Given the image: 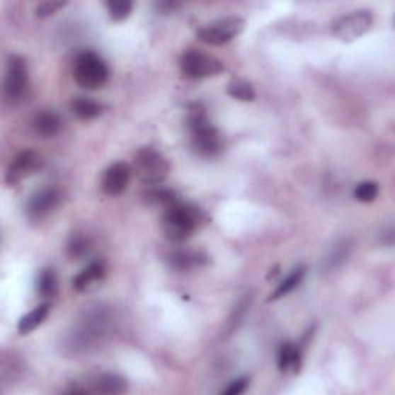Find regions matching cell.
Returning a JSON list of instances; mask_svg holds the SVG:
<instances>
[{
	"instance_id": "obj_28",
	"label": "cell",
	"mask_w": 395,
	"mask_h": 395,
	"mask_svg": "<svg viewBox=\"0 0 395 395\" xmlns=\"http://www.w3.org/2000/svg\"><path fill=\"white\" fill-rule=\"evenodd\" d=\"M67 5V2H57V0H47V2H42L40 5H38L36 8V16L45 19V17H50L56 14L59 10Z\"/></svg>"
},
{
	"instance_id": "obj_15",
	"label": "cell",
	"mask_w": 395,
	"mask_h": 395,
	"mask_svg": "<svg viewBox=\"0 0 395 395\" xmlns=\"http://www.w3.org/2000/svg\"><path fill=\"white\" fill-rule=\"evenodd\" d=\"M33 130L42 137H53L62 130V119L51 110H42L33 118Z\"/></svg>"
},
{
	"instance_id": "obj_26",
	"label": "cell",
	"mask_w": 395,
	"mask_h": 395,
	"mask_svg": "<svg viewBox=\"0 0 395 395\" xmlns=\"http://www.w3.org/2000/svg\"><path fill=\"white\" fill-rule=\"evenodd\" d=\"M379 190L380 188L377 183L365 181L355 187L354 196H355V200L360 202H372V201H375V198L379 196Z\"/></svg>"
},
{
	"instance_id": "obj_10",
	"label": "cell",
	"mask_w": 395,
	"mask_h": 395,
	"mask_svg": "<svg viewBox=\"0 0 395 395\" xmlns=\"http://www.w3.org/2000/svg\"><path fill=\"white\" fill-rule=\"evenodd\" d=\"M61 202V193L55 187H44L34 192L27 202V214L31 221L45 219Z\"/></svg>"
},
{
	"instance_id": "obj_9",
	"label": "cell",
	"mask_w": 395,
	"mask_h": 395,
	"mask_svg": "<svg viewBox=\"0 0 395 395\" xmlns=\"http://www.w3.org/2000/svg\"><path fill=\"white\" fill-rule=\"evenodd\" d=\"M28 88V68L21 56H11L6 65L4 93L5 99L11 104L19 102Z\"/></svg>"
},
{
	"instance_id": "obj_8",
	"label": "cell",
	"mask_w": 395,
	"mask_h": 395,
	"mask_svg": "<svg viewBox=\"0 0 395 395\" xmlns=\"http://www.w3.org/2000/svg\"><path fill=\"white\" fill-rule=\"evenodd\" d=\"M244 30L241 17H224L198 31V39L207 45H224Z\"/></svg>"
},
{
	"instance_id": "obj_2",
	"label": "cell",
	"mask_w": 395,
	"mask_h": 395,
	"mask_svg": "<svg viewBox=\"0 0 395 395\" xmlns=\"http://www.w3.org/2000/svg\"><path fill=\"white\" fill-rule=\"evenodd\" d=\"M188 111H190L188 113V128L192 133L193 149L201 156H217L222 150L221 133L209 122L202 105L193 104Z\"/></svg>"
},
{
	"instance_id": "obj_24",
	"label": "cell",
	"mask_w": 395,
	"mask_h": 395,
	"mask_svg": "<svg viewBox=\"0 0 395 395\" xmlns=\"http://www.w3.org/2000/svg\"><path fill=\"white\" fill-rule=\"evenodd\" d=\"M145 200H147L150 204H156V205H164V207H170V205H173L175 202H178V196L173 190H170V188H151L147 193L144 195Z\"/></svg>"
},
{
	"instance_id": "obj_20",
	"label": "cell",
	"mask_w": 395,
	"mask_h": 395,
	"mask_svg": "<svg viewBox=\"0 0 395 395\" xmlns=\"http://www.w3.org/2000/svg\"><path fill=\"white\" fill-rule=\"evenodd\" d=\"M71 110L77 118L82 119V121H90V119L101 116L102 111H104V107H102L99 102L91 101L88 98H77L73 101Z\"/></svg>"
},
{
	"instance_id": "obj_7",
	"label": "cell",
	"mask_w": 395,
	"mask_h": 395,
	"mask_svg": "<svg viewBox=\"0 0 395 395\" xmlns=\"http://www.w3.org/2000/svg\"><path fill=\"white\" fill-rule=\"evenodd\" d=\"M179 67H181V73L187 79H205V77L218 76L224 70V65L219 59L201 53L198 50L185 51Z\"/></svg>"
},
{
	"instance_id": "obj_29",
	"label": "cell",
	"mask_w": 395,
	"mask_h": 395,
	"mask_svg": "<svg viewBox=\"0 0 395 395\" xmlns=\"http://www.w3.org/2000/svg\"><path fill=\"white\" fill-rule=\"evenodd\" d=\"M248 388V379L247 377H241V379H236L235 382H231L227 388L224 389V394L227 395H239L246 392V389Z\"/></svg>"
},
{
	"instance_id": "obj_13",
	"label": "cell",
	"mask_w": 395,
	"mask_h": 395,
	"mask_svg": "<svg viewBox=\"0 0 395 395\" xmlns=\"http://www.w3.org/2000/svg\"><path fill=\"white\" fill-rule=\"evenodd\" d=\"M127 389V382L121 375L116 374H102L94 377L85 384L84 388L73 389V394H88V392H99V394H122Z\"/></svg>"
},
{
	"instance_id": "obj_14",
	"label": "cell",
	"mask_w": 395,
	"mask_h": 395,
	"mask_svg": "<svg viewBox=\"0 0 395 395\" xmlns=\"http://www.w3.org/2000/svg\"><path fill=\"white\" fill-rule=\"evenodd\" d=\"M105 277V268L102 261H93L81 273H77L73 278V287L77 292L91 290L98 282Z\"/></svg>"
},
{
	"instance_id": "obj_5",
	"label": "cell",
	"mask_w": 395,
	"mask_h": 395,
	"mask_svg": "<svg viewBox=\"0 0 395 395\" xmlns=\"http://www.w3.org/2000/svg\"><path fill=\"white\" fill-rule=\"evenodd\" d=\"M134 171L141 183L158 185L168 176L170 164L159 151L151 147H144L134 154Z\"/></svg>"
},
{
	"instance_id": "obj_1",
	"label": "cell",
	"mask_w": 395,
	"mask_h": 395,
	"mask_svg": "<svg viewBox=\"0 0 395 395\" xmlns=\"http://www.w3.org/2000/svg\"><path fill=\"white\" fill-rule=\"evenodd\" d=\"M108 326L110 315L105 307L99 304L88 307L70 335V346L74 350L81 352L88 350L90 348H96V345H99L107 335Z\"/></svg>"
},
{
	"instance_id": "obj_23",
	"label": "cell",
	"mask_w": 395,
	"mask_h": 395,
	"mask_svg": "<svg viewBox=\"0 0 395 395\" xmlns=\"http://www.w3.org/2000/svg\"><path fill=\"white\" fill-rule=\"evenodd\" d=\"M227 93H229V96H231L236 101H241V102H252V101H255V96H256L252 85L246 81H239V79L231 81L227 85Z\"/></svg>"
},
{
	"instance_id": "obj_27",
	"label": "cell",
	"mask_w": 395,
	"mask_h": 395,
	"mask_svg": "<svg viewBox=\"0 0 395 395\" xmlns=\"http://www.w3.org/2000/svg\"><path fill=\"white\" fill-rule=\"evenodd\" d=\"M349 251H350V247H349L348 243H343V244L335 246L333 251L328 256V260H326V268H328L329 270L340 268V265L345 263V260L348 258Z\"/></svg>"
},
{
	"instance_id": "obj_22",
	"label": "cell",
	"mask_w": 395,
	"mask_h": 395,
	"mask_svg": "<svg viewBox=\"0 0 395 395\" xmlns=\"http://www.w3.org/2000/svg\"><path fill=\"white\" fill-rule=\"evenodd\" d=\"M57 290V280L53 269L40 270L38 277V292L42 298H51L56 295Z\"/></svg>"
},
{
	"instance_id": "obj_3",
	"label": "cell",
	"mask_w": 395,
	"mask_h": 395,
	"mask_svg": "<svg viewBox=\"0 0 395 395\" xmlns=\"http://www.w3.org/2000/svg\"><path fill=\"white\" fill-rule=\"evenodd\" d=\"M200 213L198 209L190 204H184L181 201L166 209L164 218H162V230L171 241H184L190 236L198 227Z\"/></svg>"
},
{
	"instance_id": "obj_6",
	"label": "cell",
	"mask_w": 395,
	"mask_h": 395,
	"mask_svg": "<svg viewBox=\"0 0 395 395\" xmlns=\"http://www.w3.org/2000/svg\"><path fill=\"white\" fill-rule=\"evenodd\" d=\"M372 14L367 10H357L338 17L332 23V34L338 40L349 44L366 34L372 27Z\"/></svg>"
},
{
	"instance_id": "obj_21",
	"label": "cell",
	"mask_w": 395,
	"mask_h": 395,
	"mask_svg": "<svg viewBox=\"0 0 395 395\" xmlns=\"http://www.w3.org/2000/svg\"><path fill=\"white\" fill-rule=\"evenodd\" d=\"M91 251V241L88 236L81 235V234H76L70 238V241H68L67 246V252L68 255L71 256L73 260H82L87 256Z\"/></svg>"
},
{
	"instance_id": "obj_11",
	"label": "cell",
	"mask_w": 395,
	"mask_h": 395,
	"mask_svg": "<svg viewBox=\"0 0 395 395\" xmlns=\"http://www.w3.org/2000/svg\"><path fill=\"white\" fill-rule=\"evenodd\" d=\"M44 161H42L40 154L36 151H23L19 156H16V159L11 162L10 167L6 171V184L16 185L19 184L22 179L28 178L31 175L36 173L38 170H40Z\"/></svg>"
},
{
	"instance_id": "obj_17",
	"label": "cell",
	"mask_w": 395,
	"mask_h": 395,
	"mask_svg": "<svg viewBox=\"0 0 395 395\" xmlns=\"http://www.w3.org/2000/svg\"><path fill=\"white\" fill-rule=\"evenodd\" d=\"M207 256L201 252H188V251H176L168 256V263L171 268L179 272H185L193 269L195 265L207 263Z\"/></svg>"
},
{
	"instance_id": "obj_16",
	"label": "cell",
	"mask_w": 395,
	"mask_h": 395,
	"mask_svg": "<svg viewBox=\"0 0 395 395\" xmlns=\"http://www.w3.org/2000/svg\"><path fill=\"white\" fill-rule=\"evenodd\" d=\"M302 366V348L295 343H285L278 352V367L280 371H294L298 372Z\"/></svg>"
},
{
	"instance_id": "obj_4",
	"label": "cell",
	"mask_w": 395,
	"mask_h": 395,
	"mask_svg": "<svg viewBox=\"0 0 395 395\" xmlns=\"http://www.w3.org/2000/svg\"><path fill=\"white\" fill-rule=\"evenodd\" d=\"M74 81L84 90H98L108 81V68L96 53L85 51L76 59Z\"/></svg>"
},
{
	"instance_id": "obj_19",
	"label": "cell",
	"mask_w": 395,
	"mask_h": 395,
	"mask_svg": "<svg viewBox=\"0 0 395 395\" xmlns=\"http://www.w3.org/2000/svg\"><path fill=\"white\" fill-rule=\"evenodd\" d=\"M304 275H306V268H304V265H297V268L292 270L287 275V277L280 282L278 287L273 290V294H270L269 302H277V299H280L282 297H286L287 294H290L292 290H295L299 286V282L303 281Z\"/></svg>"
},
{
	"instance_id": "obj_30",
	"label": "cell",
	"mask_w": 395,
	"mask_h": 395,
	"mask_svg": "<svg viewBox=\"0 0 395 395\" xmlns=\"http://www.w3.org/2000/svg\"><path fill=\"white\" fill-rule=\"evenodd\" d=\"M154 6H156L161 13H171V11L176 10V8L179 6V4L168 2V0H166V2H158Z\"/></svg>"
},
{
	"instance_id": "obj_12",
	"label": "cell",
	"mask_w": 395,
	"mask_h": 395,
	"mask_svg": "<svg viewBox=\"0 0 395 395\" xmlns=\"http://www.w3.org/2000/svg\"><path fill=\"white\" fill-rule=\"evenodd\" d=\"M132 168L125 162H115L111 164L102 176V192L108 196H118L127 190L128 184H130Z\"/></svg>"
},
{
	"instance_id": "obj_18",
	"label": "cell",
	"mask_w": 395,
	"mask_h": 395,
	"mask_svg": "<svg viewBox=\"0 0 395 395\" xmlns=\"http://www.w3.org/2000/svg\"><path fill=\"white\" fill-rule=\"evenodd\" d=\"M48 312H50V303H42V304L36 306L31 312H28L27 315H23L22 319L19 320V324H17V331H19L21 335H28L30 332H33L34 329H38L39 326L44 323Z\"/></svg>"
},
{
	"instance_id": "obj_25",
	"label": "cell",
	"mask_w": 395,
	"mask_h": 395,
	"mask_svg": "<svg viewBox=\"0 0 395 395\" xmlns=\"http://www.w3.org/2000/svg\"><path fill=\"white\" fill-rule=\"evenodd\" d=\"M105 6L111 21L122 22L132 14L133 2H130V0H108Z\"/></svg>"
}]
</instances>
